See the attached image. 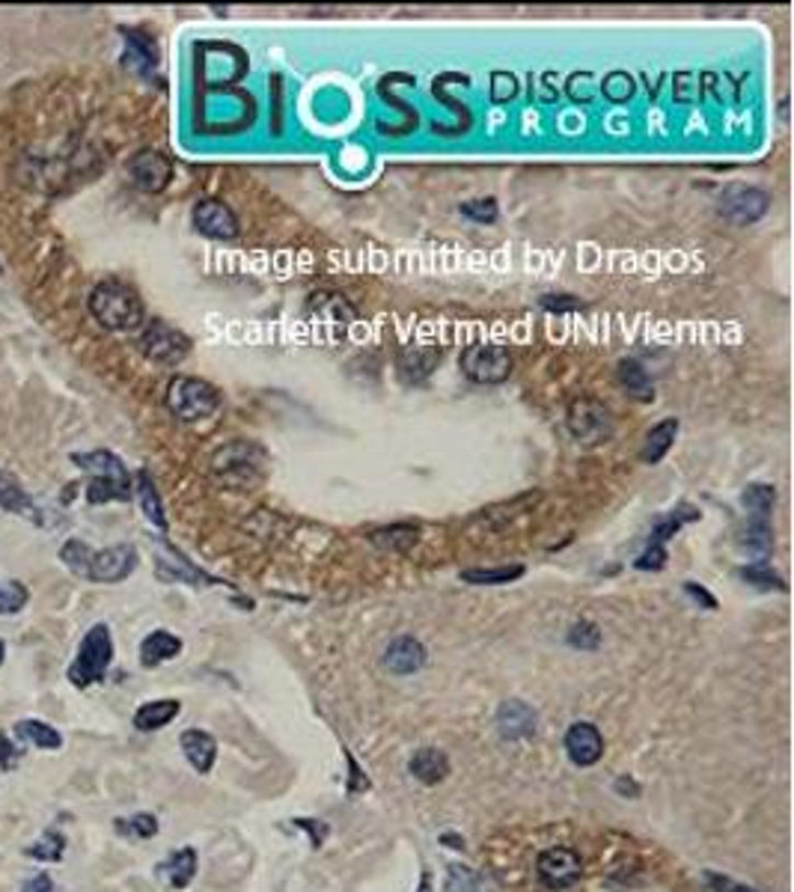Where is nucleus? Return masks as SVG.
I'll use <instances>...</instances> for the list:
<instances>
[{
	"instance_id": "obj_1",
	"label": "nucleus",
	"mask_w": 794,
	"mask_h": 892,
	"mask_svg": "<svg viewBox=\"0 0 794 892\" xmlns=\"http://www.w3.org/2000/svg\"><path fill=\"white\" fill-rule=\"evenodd\" d=\"M60 560L75 575L87 577L93 584H120L137 568V551L132 544H111L93 551L81 539H69L60 547Z\"/></svg>"
},
{
	"instance_id": "obj_2",
	"label": "nucleus",
	"mask_w": 794,
	"mask_h": 892,
	"mask_svg": "<svg viewBox=\"0 0 794 892\" xmlns=\"http://www.w3.org/2000/svg\"><path fill=\"white\" fill-rule=\"evenodd\" d=\"M90 316L104 330H137L144 325V301L135 289L120 280H104L87 297Z\"/></svg>"
},
{
	"instance_id": "obj_3",
	"label": "nucleus",
	"mask_w": 794,
	"mask_h": 892,
	"mask_svg": "<svg viewBox=\"0 0 794 892\" xmlns=\"http://www.w3.org/2000/svg\"><path fill=\"white\" fill-rule=\"evenodd\" d=\"M72 462L93 476L90 488H87V500L90 503L132 500V476L125 471L120 455H114L111 450L75 452Z\"/></svg>"
},
{
	"instance_id": "obj_4",
	"label": "nucleus",
	"mask_w": 794,
	"mask_h": 892,
	"mask_svg": "<svg viewBox=\"0 0 794 892\" xmlns=\"http://www.w3.org/2000/svg\"><path fill=\"white\" fill-rule=\"evenodd\" d=\"M269 467V450L257 441H232L212 455V471L224 483L250 488L265 476Z\"/></svg>"
},
{
	"instance_id": "obj_5",
	"label": "nucleus",
	"mask_w": 794,
	"mask_h": 892,
	"mask_svg": "<svg viewBox=\"0 0 794 892\" xmlns=\"http://www.w3.org/2000/svg\"><path fill=\"white\" fill-rule=\"evenodd\" d=\"M111 660H114V636H111V628L99 622L83 634L72 667L66 669V678L75 688H90L95 681H102Z\"/></svg>"
},
{
	"instance_id": "obj_6",
	"label": "nucleus",
	"mask_w": 794,
	"mask_h": 892,
	"mask_svg": "<svg viewBox=\"0 0 794 892\" xmlns=\"http://www.w3.org/2000/svg\"><path fill=\"white\" fill-rule=\"evenodd\" d=\"M167 408L182 422H196L212 417L220 408V393L215 384H208L194 375H175L167 384Z\"/></svg>"
},
{
	"instance_id": "obj_7",
	"label": "nucleus",
	"mask_w": 794,
	"mask_h": 892,
	"mask_svg": "<svg viewBox=\"0 0 794 892\" xmlns=\"http://www.w3.org/2000/svg\"><path fill=\"white\" fill-rule=\"evenodd\" d=\"M566 422L571 438L583 447H599V443H608L616 431V420L604 402L592 399V396H580L568 405L566 410Z\"/></svg>"
},
{
	"instance_id": "obj_8",
	"label": "nucleus",
	"mask_w": 794,
	"mask_h": 892,
	"mask_svg": "<svg viewBox=\"0 0 794 892\" xmlns=\"http://www.w3.org/2000/svg\"><path fill=\"white\" fill-rule=\"evenodd\" d=\"M458 366L474 384H503L512 375V354L500 342H470Z\"/></svg>"
},
{
	"instance_id": "obj_9",
	"label": "nucleus",
	"mask_w": 794,
	"mask_h": 892,
	"mask_svg": "<svg viewBox=\"0 0 794 892\" xmlns=\"http://www.w3.org/2000/svg\"><path fill=\"white\" fill-rule=\"evenodd\" d=\"M140 351L152 363H161V366H175L191 354V337L182 334L173 325H167L165 318H152L146 321L144 334H140Z\"/></svg>"
},
{
	"instance_id": "obj_10",
	"label": "nucleus",
	"mask_w": 794,
	"mask_h": 892,
	"mask_svg": "<svg viewBox=\"0 0 794 892\" xmlns=\"http://www.w3.org/2000/svg\"><path fill=\"white\" fill-rule=\"evenodd\" d=\"M768 208H771V196H768V191L750 185L726 188L721 194V200H717V212L735 226L756 224L759 217H764Z\"/></svg>"
},
{
	"instance_id": "obj_11",
	"label": "nucleus",
	"mask_w": 794,
	"mask_h": 892,
	"mask_svg": "<svg viewBox=\"0 0 794 892\" xmlns=\"http://www.w3.org/2000/svg\"><path fill=\"white\" fill-rule=\"evenodd\" d=\"M128 176H132L135 188L146 194H161L173 179V161L158 149H144L128 161Z\"/></svg>"
},
{
	"instance_id": "obj_12",
	"label": "nucleus",
	"mask_w": 794,
	"mask_h": 892,
	"mask_svg": "<svg viewBox=\"0 0 794 892\" xmlns=\"http://www.w3.org/2000/svg\"><path fill=\"white\" fill-rule=\"evenodd\" d=\"M583 874V862L571 848H547L538 857V878L551 890H566Z\"/></svg>"
},
{
	"instance_id": "obj_13",
	"label": "nucleus",
	"mask_w": 794,
	"mask_h": 892,
	"mask_svg": "<svg viewBox=\"0 0 794 892\" xmlns=\"http://www.w3.org/2000/svg\"><path fill=\"white\" fill-rule=\"evenodd\" d=\"M191 217H194L196 233H203L208 238L229 241V238L238 236L236 212L227 203H220V200H200L194 205V215Z\"/></svg>"
},
{
	"instance_id": "obj_14",
	"label": "nucleus",
	"mask_w": 794,
	"mask_h": 892,
	"mask_svg": "<svg viewBox=\"0 0 794 892\" xmlns=\"http://www.w3.org/2000/svg\"><path fill=\"white\" fill-rule=\"evenodd\" d=\"M441 363V349H434L432 342H408L399 351L396 360V372L405 384H423Z\"/></svg>"
},
{
	"instance_id": "obj_15",
	"label": "nucleus",
	"mask_w": 794,
	"mask_h": 892,
	"mask_svg": "<svg viewBox=\"0 0 794 892\" xmlns=\"http://www.w3.org/2000/svg\"><path fill=\"white\" fill-rule=\"evenodd\" d=\"M566 753L568 759L575 761L578 768H592L599 765L604 756V738H601L599 726L592 723H575L566 732Z\"/></svg>"
},
{
	"instance_id": "obj_16",
	"label": "nucleus",
	"mask_w": 794,
	"mask_h": 892,
	"mask_svg": "<svg viewBox=\"0 0 794 892\" xmlns=\"http://www.w3.org/2000/svg\"><path fill=\"white\" fill-rule=\"evenodd\" d=\"M536 711L521 702V699H509L497 711V732L503 741H524L536 735Z\"/></svg>"
},
{
	"instance_id": "obj_17",
	"label": "nucleus",
	"mask_w": 794,
	"mask_h": 892,
	"mask_svg": "<svg viewBox=\"0 0 794 892\" xmlns=\"http://www.w3.org/2000/svg\"><path fill=\"white\" fill-rule=\"evenodd\" d=\"M426 660H429L426 646L413 636H396L384 652V667L396 673V676H411V673L426 667Z\"/></svg>"
},
{
	"instance_id": "obj_18",
	"label": "nucleus",
	"mask_w": 794,
	"mask_h": 892,
	"mask_svg": "<svg viewBox=\"0 0 794 892\" xmlns=\"http://www.w3.org/2000/svg\"><path fill=\"white\" fill-rule=\"evenodd\" d=\"M182 753H185V759L191 761V768L196 774H208L215 768L217 741L203 729H188V732H182Z\"/></svg>"
},
{
	"instance_id": "obj_19",
	"label": "nucleus",
	"mask_w": 794,
	"mask_h": 892,
	"mask_svg": "<svg viewBox=\"0 0 794 892\" xmlns=\"http://www.w3.org/2000/svg\"><path fill=\"white\" fill-rule=\"evenodd\" d=\"M123 33H125L123 63L128 66V69H132V72L144 75V78H152V72H156V66H158V54H156V45H152V39L137 31H123Z\"/></svg>"
},
{
	"instance_id": "obj_20",
	"label": "nucleus",
	"mask_w": 794,
	"mask_h": 892,
	"mask_svg": "<svg viewBox=\"0 0 794 892\" xmlns=\"http://www.w3.org/2000/svg\"><path fill=\"white\" fill-rule=\"evenodd\" d=\"M616 381H620V387L625 396H631V399L637 402H651L655 399V384H651L649 372L643 370V363H637V360H620V366H616Z\"/></svg>"
},
{
	"instance_id": "obj_21",
	"label": "nucleus",
	"mask_w": 794,
	"mask_h": 892,
	"mask_svg": "<svg viewBox=\"0 0 794 892\" xmlns=\"http://www.w3.org/2000/svg\"><path fill=\"white\" fill-rule=\"evenodd\" d=\"M179 652H182V640L165 631V628H158L149 636H144V643H140V664L144 667H158L165 660L179 657Z\"/></svg>"
},
{
	"instance_id": "obj_22",
	"label": "nucleus",
	"mask_w": 794,
	"mask_h": 892,
	"mask_svg": "<svg viewBox=\"0 0 794 892\" xmlns=\"http://www.w3.org/2000/svg\"><path fill=\"white\" fill-rule=\"evenodd\" d=\"M408 770H411L417 780L426 782V786H438L450 774V759H446L441 749L423 747L413 753L411 761H408Z\"/></svg>"
},
{
	"instance_id": "obj_23",
	"label": "nucleus",
	"mask_w": 794,
	"mask_h": 892,
	"mask_svg": "<svg viewBox=\"0 0 794 892\" xmlns=\"http://www.w3.org/2000/svg\"><path fill=\"white\" fill-rule=\"evenodd\" d=\"M676 434H679V420H676V417H667V420H660L658 426H651L649 434H646V443H643V450H639V462L658 464L660 459L672 450Z\"/></svg>"
},
{
	"instance_id": "obj_24",
	"label": "nucleus",
	"mask_w": 794,
	"mask_h": 892,
	"mask_svg": "<svg viewBox=\"0 0 794 892\" xmlns=\"http://www.w3.org/2000/svg\"><path fill=\"white\" fill-rule=\"evenodd\" d=\"M738 547L744 554L756 556L753 565H764V556L771 554V547H774V533H771L768 521H753L750 518V523L738 533Z\"/></svg>"
},
{
	"instance_id": "obj_25",
	"label": "nucleus",
	"mask_w": 794,
	"mask_h": 892,
	"mask_svg": "<svg viewBox=\"0 0 794 892\" xmlns=\"http://www.w3.org/2000/svg\"><path fill=\"white\" fill-rule=\"evenodd\" d=\"M0 509H7L12 515H27L33 521H39L31 494L24 492L19 479L7 471H0Z\"/></svg>"
},
{
	"instance_id": "obj_26",
	"label": "nucleus",
	"mask_w": 794,
	"mask_h": 892,
	"mask_svg": "<svg viewBox=\"0 0 794 892\" xmlns=\"http://www.w3.org/2000/svg\"><path fill=\"white\" fill-rule=\"evenodd\" d=\"M182 705L175 699H152V702H144V705L135 711V726L140 732H156V729L167 726L170 720L179 718Z\"/></svg>"
},
{
	"instance_id": "obj_27",
	"label": "nucleus",
	"mask_w": 794,
	"mask_h": 892,
	"mask_svg": "<svg viewBox=\"0 0 794 892\" xmlns=\"http://www.w3.org/2000/svg\"><path fill=\"white\" fill-rule=\"evenodd\" d=\"M12 735L21 741V744H31V747L39 749H60L63 747V735L48 723L42 720H19L12 726Z\"/></svg>"
},
{
	"instance_id": "obj_28",
	"label": "nucleus",
	"mask_w": 794,
	"mask_h": 892,
	"mask_svg": "<svg viewBox=\"0 0 794 892\" xmlns=\"http://www.w3.org/2000/svg\"><path fill=\"white\" fill-rule=\"evenodd\" d=\"M161 874H165V881L170 883L173 890H185L188 883L194 881V874H196L194 848H182V851L170 854V860L161 866Z\"/></svg>"
},
{
	"instance_id": "obj_29",
	"label": "nucleus",
	"mask_w": 794,
	"mask_h": 892,
	"mask_svg": "<svg viewBox=\"0 0 794 892\" xmlns=\"http://www.w3.org/2000/svg\"><path fill=\"white\" fill-rule=\"evenodd\" d=\"M420 539V530L411 523H393V527H382V530H372L370 542L382 551H408Z\"/></svg>"
},
{
	"instance_id": "obj_30",
	"label": "nucleus",
	"mask_w": 794,
	"mask_h": 892,
	"mask_svg": "<svg viewBox=\"0 0 794 892\" xmlns=\"http://www.w3.org/2000/svg\"><path fill=\"white\" fill-rule=\"evenodd\" d=\"M137 500H140V509L149 521L156 523L158 530H167V515H165V503L158 497V488L152 483L149 471L137 473Z\"/></svg>"
},
{
	"instance_id": "obj_31",
	"label": "nucleus",
	"mask_w": 794,
	"mask_h": 892,
	"mask_svg": "<svg viewBox=\"0 0 794 892\" xmlns=\"http://www.w3.org/2000/svg\"><path fill=\"white\" fill-rule=\"evenodd\" d=\"M774 500H776L774 485H768V483L747 485V488H744V494H741L744 509L750 512V518H753V521H768V512L774 509Z\"/></svg>"
},
{
	"instance_id": "obj_32",
	"label": "nucleus",
	"mask_w": 794,
	"mask_h": 892,
	"mask_svg": "<svg viewBox=\"0 0 794 892\" xmlns=\"http://www.w3.org/2000/svg\"><path fill=\"white\" fill-rule=\"evenodd\" d=\"M524 575V565H497V568H467L462 572V580L474 586H497L512 584Z\"/></svg>"
},
{
	"instance_id": "obj_33",
	"label": "nucleus",
	"mask_w": 794,
	"mask_h": 892,
	"mask_svg": "<svg viewBox=\"0 0 794 892\" xmlns=\"http://www.w3.org/2000/svg\"><path fill=\"white\" fill-rule=\"evenodd\" d=\"M63 854H66V836H63L60 831L42 833L39 839L33 842L31 848H27V857H33V860H42V862H60Z\"/></svg>"
},
{
	"instance_id": "obj_34",
	"label": "nucleus",
	"mask_w": 794,
	"mask_h": 892,
	"mask_svg": "<svg viewBox=\"0 0 794 892\" xmlns=\"http://www.w3.org/2000/svg\"><path fill=\"white\" fill-rule=\"evenodd\" d=\"M696 518H700V509H693V506H688V503L679 506V509H672V512L667 515V518H663L655 530H651V544H663L667 539H672V535L679 533L681 523L696 521Z\"/></svg>"
},
{
	"instance_id": "obj_35",
	"label": "nucleus",
	"mask_w": 794,
	"mask_h": 892,
	"mask_svg": "<svg viewBox=\"0 0 794 892\" xmlns=\"http://www.w3.org/2000/svg\"><path fill=\"white\" fill-rule=\"evenodd\" d=\"M27 598H31L27 586L19 584V580H3L0 584V616L21 613L24 605H27Z\"/></svg>"
},
{
	"instance_id": "obj_36",
	"label": "nucleus",
	"mask_w": 794,
	"mask_h": 892,
	"mask_svg": "<svg viewBox=\"0 0 794 892\" xmlns=\"http://www.w3.org/2000/svg\"><path fill=\"white\" fill-rule=\"evenodd\" d=\"M116 831L132 839H152L158 833V818L149 812H140L135 818H116Z\"/></svg>"
},
{
	"instance_id": "obj_37",
	"label": "nucleus",
	"mask_w": 794,
	"mask_h": 892,
	"mask_svg": "<svg viewBox=\"0 0 794 892\" xmlns=\"http://www.w3.org/2000/svg\"><path fill=\"white\" fill-rule=\"evenodd\" d=\"M462 215L467 221H476V224H495L500 212H497V200L485 196V200H467V203H462Z\"/></svg>"
},
{
	"instance_id": "obj_38",
	"label": "nucleus",
	"mask_w": 794,
	"mask_h": 892,
	"mask_svg": "<svg viewBox=\"0 0 794 892\" xmlns=\"http://www.w3.org/2000/svg\"><path fill=\"white\" fill-rule=\"evenodd\" d=\"M446 892H479V878L467 866H450V872H446Z\"/></svg>"
},
{
	"instance_id": "obj_39",
	"label": "nucleus",
	"mask_w": 794,
	"mask_h": 892,
	"mask_svg": "<svg viewBox=\"0 0 794 892\" xmlns=\"http://www.w3.org/2000/svg\"><path fill=\"white\" fill-rule=\"evenodd\" d=\"M568 643L575 648H587V652H592V648H599L601 631L592 625V622H578V625L568 631Z\"/></svg>"
},
{
	"instance_id": "obj_40",
	"label": "nucleus",
	"mask_w": 794,
	"mask_h": 892,
	"mask_svg": "<svg viewBox=\"0 0 794 892\" xmlns=\"http://www.w3.org/2000/svg\"><path fill=\"white\" fill-rule=\"evenodd\" d=\"M738 575H741L747 584L759 586V589H785L783 580L768 572V565H747V568H741Z\"/></svg>"
},
{
	"instance_id": "obj_41",
	"label": "nucleus",
	"mask_w": 794,
	"mask_h": 892,
	"mask_svg": "<svg viewBox=\"0 0 794 892\" xmlns=\"http://www.w3.org/2000/svg\"><path fill=\"white\" fill-rule=\"evenodd\" d=\"M313 304H316V309H328V316L333 318V321H345V318L354 316V309L337 295H316L313 297Z\"/></svg>"
},
{
	"instance_id": "obj_42",
	"label": "nucleus",
	"mask_w": 794,
	"mask_h": 892,
	"mask_svg": "<svg viewBox=\"0 0 794 892\" xmlns=\"http://www.w3.org/2000/svg\"><path fill=\"white\" fill-rule=\"evenodd\" d=\"M542 307L547 313H571V309H583V301L571 295H545L542 297Z\"/></svg>"
},
{
	"instance_id": "obj_43",
	"label": "nucleus",
	"mask_w": 794,
	"mask_h": 892,
	"mask_svg": "<svg viewBox=\"0 0 794 892\" xmlns=\"http://www.w3.org/2000/svg\"><path fill=\"white\" fill-rule=\"evenodd\" d=\"M663 563H667V551H663V544H649V551H643L637 560V568H643V572H658V568H663Z\"/></svg>"
},
{
	"instance_id": "obj_44",
	"label": "nucleus",
	"mask_w": 794,
	"mask_h": 892,
	"mask_svg": "<svg viewBox=\"0 0 794 892\" xmlns=\"http://www.w3.org/2000/svg\"><path fill=\"white\" fill-rule=\"evenodd\" d=\"M705 881H708V887H712L714 892H759V890H753V887H744V883L733 881V878H723V874H714V872L705 874Z\"/></svg>"
},
{
	"instance_id": "obj_45",
	"label": "nucleus",
	"mask_w": 794,
	"mask_h": 892,
	"mask_svg": "<svg viewBox=\"0 0 794 892\" xmlns=\"http://www.w3.org/2000/svg\"><path fill=\"white\" fill-rule=\"evenodd\" d=\"M21 759V749L12 744L10 738H3L0 735V770H12L15 765H19Z\"/></svg>"
},
{
	"instance_id": "obj_46",
	"label": "nucleus",
	"mask_w": 794,
	"mask_h": 892,
	"mask_svg": "<svg viewBox=\"0 0 794 892\" xmlns=\"http://www.w3.org/2000/svg\"><path fill=\"white\" fill-rule=\"evenodd\" d=\"M21 892H54L52 874H48V872L33 874L31 881H27V883H24V887H21Z\"/></svg>"
},
{
	"instance_id": "obj_47",
	"label": "nucleus",
	"mask_w": 794,
	"mask_h": 892,
	"mask_svg": "<svg viewBox=\"0 0 794 892\" xmlns=\"http://www.w3.org/2000/svg\"><path fill=\"white\" fill-rule=\"evenodd\" d=\"M684 592L691 595L693 601H702V605H705V610H714V607H717V601H714V595H708V592H705V589H702V586H696V584H684Z\"/></svg>"
},
{
	"instance_id": "obj_48",
	"label": "nucleus",
	"mask_w": 794,
	"mask_h": 892,
	"mask_svg": "<svg viewBox=\"0 0 794 892\" xmlns=\"http://www.w3.org/2000/svg\"><path fill=\"white\" fill-rule=\"evenodd\" d=\"M298 824H304V827H310V821H307V818H298ZM313 845L319 848V845H321V833L313 831Z\"/></svg>"
},
{
	"instance_id": "obj_49",
	"label": "nucleus",
	"mask_w": 794,
	"mask_h": 892,
	"mask_svg": "<svg viewBox=\"0 0 794 892\" xmlns=\"http://www.w3.org/2000/svg\"><path fill=\"white\" fill-rule=\"evenodd\" d=\"M616 789H620V791H637V786H634V782H628V780H620V782H616Z\"/></svg>"
},
{
	"instance_id": "obj_50",
	"label": "nucleus",
	"mask_w": 794,
	"mask_h": 892,
	"mask_svg": "<svg viewBox=\"0 0 794 892\" xmlns=\"http://www.w3.org/2000/svg\"><path fill=\"white\" fill-rule=\"evenodd\" d=\"M3 657H7V643L0 640V664H3Z\"/></svg>"
},
{
	"instance_id": "obj_51",
	"label": "nucleus",
	"mask_w": 794,
	"mask_h": 892,
	"mask_svg": "<svg viewBox=\"0 0 794 892\" xmlns=\"http://www.w3.org/2000/svg\"><path fill=\"white\" fill-rule=\"evenodd\" d=\"M420 892H429V881L423 878V887H420Z\"/></svg>"
}]
</instances>
